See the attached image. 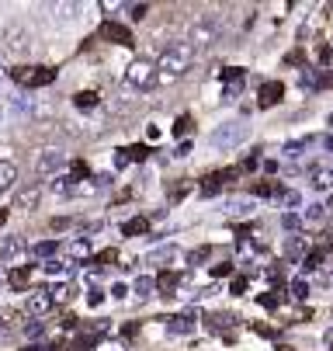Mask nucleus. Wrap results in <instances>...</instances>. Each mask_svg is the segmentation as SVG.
Masks as SVG:
<instances>
[{
  "label": "nucleus",
  "instance_id": "44",
  "mask_svg": "<svg viewBox=\"0 0 333 351\" xmlns=\"http://www.w3.org/2000/svg\"><path fill=\"white\" fill-rule=\"evenodd\" d=\"M8 320H14V313H11V310H0V330H4Z\"/></svg>",
  "mask_w": 333,
  "mask_h": 351
},
{
  "label": "nucleus",
  "instance_id": "2",
  "mask_svg": "<svg viewBox=\"0 0 333 351\" xmlns=\"http://www.w3.org/2000/svg\"><path fill=\"white\" fill-rule=\"evenodd\" d=\"M125 84L135 90H150L157 84V63L153 60H132L125 70Z\"/></svg>",
  "mask_w": 333,
  "mask_h": 351
},
{
  "label": "nucleus",
  "instance_id": "16",
  "mask_svg": "<svg viewBox=\"0 0 333 351\" xmlns=\"http://www.w3.org/2000/svg\"><path fill=\"white\" fill-rule=\"evenodd\" d=\"M146 230H150V219H146V216H135V219H129V223L122 226L125 237H139V233H146Z\"/></svg>",
  "mask_w": 333,
  "mask_h": 351
},
{
  "label": "nucleus",
  "instance_id": "15",
  "mask_svg": "<svg viewBox=\"0 0 333 351\" xmlns=\"http://www.w3.org/2000/svg\"><path fill=\"white\" fill-rule=\"evenodd\" d=\"M11 181H18V167L11 160H0V191H8Z\"/></svg>",
  "mask_w": 333,
  "mask_h": 351
},
{
  "label": "nucleus",
  "instance_id": "9",
  "mask_svg": "<svg viewBox=\"0 0 333 351\" xmlns=\"http://www.w3.org/2000/svg\"><path fill=\"white\" fill-rule=\"evenodd\" d=\"M101 38H108V42H115V45H135V42H132V32H129L125 25H118V21H105V25H101Z\"/></svg>",
  "mask_w": 333,
  "mask_h": 351
},
{
  "label": "nucleus",
  "instance_id": "49",
  "mask_svg": "<svg viewBox=\"0 0 333 351\" xmlns=\"http://www.w3.org/2000/svg\"><path fill=\"white\" fill-rule=\"evenodd\" d=\"M4 32H8V25H4V21H0V35H4Z\"/></svg>",
  "mask_w": 333,
  "mask_h": 351
},
{
  "label": "nucleus",
  "instance_id": "34",
  "mask_svg": "<svg viewBox=\"0 0 333 351\" xmlns=\"http://www.w3.org/2000/svg\"><path fill=\"white\" fill-rule=\"evenodd\" d=\"M232 324V313H215L212 317V327H229Z\"/></svg>",
  "mask_w": 333,
  "mask_h": 351
},
{
  "label": "nucleus",
  "instance_id": "11",
  "mask_svg": "<svg viewBox=\"0 0 333 351\" xmlns=\"http://www.w3.org/2000/svg\"><path fill=\"white\" fill-rule=\"evenodd\" d=\"M281 94H284V84H278V80H267V84L261 87V108H271V105H278V101H281Z\"/></svg>",
  "mask_w": 333,
  "mask_h": 351
},
{
  "label": "nucleus",
  "instance_id": "39",
  "mask_svg": "<svg viewBox=\"0 0 333 351\" xmlns=\"http://www.w3.org/2000/svg\"><path fill=\"white\" fill-rule=\"evenodd\" d=\"M205 254H209V250H205V247H198V250H191V254H187V261H191V265H198Z\"/></svg>",
  "mask_w": 333,
  "mask_h": 351
},
{
  "label": "nucleus",
  "instance_id": "21",
  "mask_svg": "<svg viewBox=\"0 0 333 351\" xmlns=\"http://www.w3.org/2000/svg\"><path fill=\"white\" fill-rule=\"evenodd\" d=\"M73 101H77V108H94V105H98V101H101V97H98V94H94V90H80V94L73 97Z\"/></svg>",
  "mask_w": 333,
  "mask_h": 351
},
{
  "label": "nucleus",
  "instance_id": "38",
  "mask_svg": "<svg viewBox=\"0 0 333 351\" xmlns=\"http://www.w3.org/2000/svg\"><path fill=\"white\" fill-rule=\"evenodd\" d=\"M98 351H125V344H118V341H105V344H98Z\"/></svg>",
  "mask_w": 333,
  "mask_h": 351
},
{
  "label": "nucleus",
  "instance_id": "20",
  "mask_svg": "<svg viewBox=\"0 0 333 351\" xmlns=\"http://www.w3.org/2000/svg\"><path fill=\"white\" fill-rule=\"evenodd\" d=\"M229 209H232L236 216H250V213H254V198H232Z\"/></svg>",
  "mask_w": 333,
  "mask_h": 351
},
{
  "label": "nucleus",
  "instance_id": "47",
  "mask_svg": "<svg viewBox=\"0 0 333 351\" xmlns=\"http://www.w3.org/2000/svg\"><path fill=\"white\" fill-rule=\"evenodd\" d=\"M229 271H232V265H229V261H226V265H215V275H229Z\"/></svg>",
  "mask_w": 333,
  "mask_h": 351
},
{
  "label": "nucleus",
  "instance_id": "26",
  "mask_svg": "<svg viewBox=\"0 0 333 351\" xmlns=\"http://www.w3.org/2000/svg\"><path fill=\"white\" fill-rule=\"evenodd\" d=\"M187 132H191V115H184V119H177L174 122V136L181 139V136H187Z\"/></svg>",
  "mask_w": 333,
  "mask_h": 351
},
{
  "label": "nucleus",
  "instance_id": "14",
  "mask_svg": "<svg viewBox=\"0 0 333 351\" xmlns=\"http://www.w3.org/2000/svg\"><path fill=\"white\" fill-rule=\"evenodd\" d=\"M306 247H309V243H306V237L292 233L289 240H284V254H289V258L295 261V258H302V254H306Z\"/></svg>",
  "mask_w": 333,
  "mask_h": 351
},
{
  "label": "nucleus",
  "instance_id": "28",
  "mask_svg": "<svg viewBox=\"0 0 333 351\" xmlns=\"http://www.w3.org/2000/svg\"><path fill=\"white\" fill-rule=\"evenodd\" d=\"M299 223H302V219H299L295 213H284V216H281V226H284V230H299Z\"/></svg>",
  "mask_w": 333,
  "mask_h": 351
},
{
  "label": "nucleus",
  "instance_id": "36",
  "mask_svg": "<svg viewBox=\"0 0 333 351\" xmlns=\"http://www.w3.org/2000/svg\"><path fill=\"white\" fill-rule=\"evenodd\" d=\"M125 4H118V0H105V4H101V11L105 14H115V11H122Z\"/></svg>",
  "mask_w": 333,
  "mask_h": 351
},
{
  "label": "nucleus",
  "instance_id": "50",
  "mask_svg": "<svg viewBox=\"0 0 333 351\" xmlns=\"http://www.w3.org/2000/svg\"><path fill=\"white\" fill-rule=\"evenodd\" d=\"M330 129H333V115H330Z\"/></svg>",
  "mask_w": 333,
  "mask_h": 351
},
{
  "label": "nucleus",
  "instance_id": "30",
  "mask_svg": "<svg viewBox=\"0 0 333 351\" xmlns=\"http://www.w3.org/2000/svg\"><path fill=\"white\" fill-rule=\"evenodd\" d=\"M292 295H295V299H306V295H309V285H306L302 278H299V282H292Z\"/></svg>",
  "mask_w": 333,
  "mask_h": 351
},
{
  "label": "nucleus",
  "instance_id": "33",
  "mask_svg": "<svg viewBox=\"0 0 333 351\" xmlns=\"http://www.w3.org/2000/svg\"><path fill=\"white\" fill-rule=\"evenodd\" d=\"M25 282H28V271H25V268H18V271H11V285H18V289H21Z\"/></svg>",
  "mask_w": 333,
  "mask_h": 351
},
{
  "label": "nucleus",
  "instance_id": "37",
  "mask_svg": "<svg viewBox=\"0 0 333 351\" xmlns=\"http://www.w3.org/2000/svg\"><path fill=\"white\" fill-rule=\"evenodd\" d=\"M21 250H25V240H8V254H21Z\"/></svg>",
  "mask_w": 333,
  "mask_h": 351
},
{
  "label": "nucleus",
  "instance_id": "35",
  "mask_svg": "<svg viewBox=\"0 0 333 351\" xmlns=\"http://www.w3.org/2000/svg\"><path fill=\"white\" fill-rule=\"evenodd\" d=\"M167 258H174V247H163L157 254H150V261H167Z\"/></svg>",
  "mask_w": 333,
  "mask_h": 351
},
{
  "label": "nucleus",
  "instance_id": "10",
  "mask_svg": "<svg viewBox=\"0 0 333 351\" xmlns=\"http://www.w3.org/2000/svg\"><path fill=\"white\" fill-rule=\"evenodd\" d=\"M25 310H28L31 317H42L45 310H53V292H45V289L31 292V295H28V303H25Z\"/></svg>",
  "mask_w": 333,
  "mask_h": 351
},
{
  "label": "nucleus",
  "instance_id": "45",
  "mask_svg": "<svg viewBox=\"0 0 333 351\" xmlns=\"http://www.w3.org/2000/svg\"><path fill=\"white\" fill-rule=\"evenodd\" d=\"M323 149H326V154H333V132H330V136H323Z\"/></svg>",
  "mask_w": 333,
  "mask_h": 351
},
{
  "label": "nucleus",
  "instance_id": "43",
  "mask_svg": "<svg viewBox=\"0 0 333 351\" xmlns=\"http://www.w3.org/2000/svg\"><path fill=\"white\" fill-rule=\"evenodd\" d=\"M101 299H105V292H101V289H94V292H90V306H98Z\"/></svg>",
  "mask_w": 333,
  "mask_h": 351
},
{
  "label": "nucleus",
  "instance_id": "18",
  "mask_svg": "<svg viewBox=\"0 0 333 351\" xmlns=\"http://www.w3.org/2000/svg\"><path fill=\"white\" fill-rule=\"evenodd\" d=\"M56 250H59V243H56V240H38V243L31 247V254H35V258H53Z\"/></svg>",
  "mask_w": 333,
  "mask_h": 351
},
{
  "label": "nucleus",
  "instance_id": "4",
  "mask_svg": "<svg viewBox=\"0 0 333 351\" xmlns=\"http://www.w3.org/2000/svg\"><path fill=\"white\" fill-rule=\"evenodd\" d=\"M11 77H14V84H21V87H45V84H53L56 80V70L53 66H18V70H11Z\"/></svg>",
  "mask_w": 333,
  "mask_h": 351
},
{
  "label": "nucleus",
  "instance_id": "22",
  "mask_svg": "<svg viewBox=\"0 0 333 351\" xmlns=\"http://www.w3.org/2000/svg\"><path fill=\"white\" fill-rule=\"evenodd\" d=\"M195 327V313H184V317H174V324H170V330H181V334H187Z\"/></svg>",
  "mask_w": 333,
  "mask_h": 351
},
{
  "label": "nucleus",
  "instance_id": "46",
  "mask_svg": "<svg viewBox=\"0 0 333 351\" xmlns=\"http://www.w3.org/2000/svg\"><path fill=\"white\" fill-rule=\"evenodd\" d=\"M254 191H257V195H271V191H274V184H257Z\"/></svg>",
  "mask_w": 333,
  "mask_h": 351
},
{
  "label": "nucleus",
  "instance_id": "40",
  "mask_svg": "<svg viewBox=\"0 0 333 351\" xmlns=\"http://www.w3.org/2000/svg\"><path fill=\"white\" fill-rule=\"evenodd\" d=\"M45 271H49V275H63V271H66V268H63V265H59V261H49V265H45Z\"/></svg>",
  "mask_w": 333,
  "mask_h": 351
},
{
  "label": "nucleus",
  "instance_id": "24",
  "mask_svg": "<svg viewBox=\"0 0 333 351\" xmlns=\"http://www.w3.org/2000/svg\"><path fill=\"white\" fill-rule=\"evenodd\" d=\"M323 216H326V206L323 202H316V206L306 209V223H323Z\"/></svg>",
  "mask_w": 333,
  "mask_h": 351
},
{
  "label": "nucleus",
  "instance_id": "29",
  "mask_svg": "<svg viewBox=\"0 0 333 351\" xmlns=\"http://www.w3.org/2000/svg\"><path fill=\"white\" fill-rule=\"evenodd\" d=\"M319 265H323V254L316 250V254H309V258H306V265H302V268H306V271H316Z\"/></svg>",
  "mask_w": 333,
  "mask_h": 351
},
{
  "label": "nucleus",
  "instance_id": "32",
  "mask_svg": "<svg viewBox=\"0 0 333 351\" xmlns=\"http://www.w3.org/2000/svg\"><path fill=\"white\" fill-rule=\"evenodd\" d=\"M309 184H312L316 191H323V188L330 184V174H312V181H309Z\"/></svg>",
  "mask_w": 333,
  "mask_h": 351
},
{
  "label": "nucleus",
  "instance_id": "12",
  "mask_svg": "<svg viewBox=\"0 0 333 351\" xmlns=\"http://www.w3.org/2000/svg\"><path fill=\"white\" fill-rule=\"evenodd\" d=\"M90 254H94V247H90L87 237H77L70 243V261H90Z\"/></svg>",
  "mask_w": 333,
  "mask_h": 351
},
{
  "label": "nucleus",
  "instance_id": "23",
  "mask_svg": "<svg viewBox=\"0 0 333 351\" xmlns=\"http://www.w3.org/2000/svg\"><path fill=\"white\" fill-rule=\"evenodd\" d=\"M306 146H312V136H306V139H295V143H289V146H284V154H289V157H302V149Z\"/></svg>",
  "mask_w": 333,
  "mask_h": 351
},
{
  "label": "nucleus",
  "instance_id": "25",
  "mask_svg": "<svg viewBox=\"0 0 333 351\" xmlns=\"http://www.w3.org/2000/svg\"><path fill=\"white\" fill-rule=\"evenodd\" d=\"M73 295H77L73 285H59V289L53 292V303H66V299H73Z\"/></svg>",
  "mask_w": 333,
  "mask_h": 351
},
{
  "label": "nucleus",
  "instance_id": "31",
  "mask_svg": "<svg viewBox=\"0 0 333 351\" xmlns=\"http://www.w3.org/2000/svg\"><path fill=\"white\" fill-rule=\"evenodd\" d=\"M129 11H132V18H135V21H142V18L150 14V4H132Z\"/></svg>",
  "mask_w": 333,
  "mask_h": 351
},
{
  "label": "nucleus",
  "instance_id": "13",
  "mask_svg": "<svg viewBox=\"0 0 333 351\" xmlns=\"http://www.w3.org/2000/svg\"><path fill=\"white\" fill-rule=\"evenodd\" d=\"M132 292H135V299H139V303H142V299H150V295L157 292V278H153V275H142V278H135Z\"/></svg>",
  "mask_w": 333,
  "mask_h": 351
},
{
  "label": "nucleus",
  "instance_id": "1",
  "mask_svg": "<svg viewBox=\"0 0 333 351\" xmlns=\"http://www.w3.org/2000/svg\"><path fill=\"white\" fill-rule=\"evenodd\" d=\"M191 63H195V45L174 38L163 53H160V60H157V84H174V80H181L187 70H191Z\"/></svg>",
  "mask_w": 333,
  "mask_h": 351
},
{
  "label": "nucleus",
  "instance_id": "48",
  "mask_svg": "<svg viewBox=\"0 0 333 351\" xmlns=\"http://www.w3.org/2000/svg\"><path fill=\"white\" fill-rule=\"evenodd\" d=\"M4 219H8V213H4V209H0V226H4Z\"/></svg>",
  "mask_w": 333,
  "mask_h": 351
},
{
  "label": "nucleus",
  "instance_id": "5",
  "mask_svg": "<svg viewBox=\"0 0 333 351\" xmlns=\"http://www.w3.org/2000/svg\"><path fill=\"white\" fill-rule=\"evenodd\" d=\"M0 42H4V49L11 56H28L31 53V32L25 25H8V32L0 35Z\"/></svg>",
  "mask_w": 333,
  "mask_h": 351
},
{
  "label": "nucleus",
  "instance_id": "17",
  "mask_svg": "<svg viewBox=\"0 0 333 351\" xmlns=\"http://www.w3.org/2000/svg\"><path fill=\"white\" fill-rule=\"evenodd\" d=\"M177 285H181V275H174V271H163V275L157 278V289H160L163 295H174Z\"/></svg>",
  "mask_w": 333,
  "mask_h": 351
},
{
  "label": "nucleus",
  "instance_id": "42",
  "mask_svg": "<svg viewBox=\"0 0 333 351\" xmlns=\"http://www.w3.org/2000/svg\"><path fill=\"white\" fill-rule=\"evenodd\" d=\"M125 292H129V285H122V282L111 289V295H115V299H125Z\"/></svg>",
  "mask_w": 333,
  "mask_h": 351
},
{
  "label": "nucleus",
  "instance_id": "3",
  "mask_svg": "<svg viewBox=\"0 0 333 351\" xmlns=\"http://www.w3.org/2000/svg\"><path fill=\"white\" fill-rule=\"evenodd\" d=\"M247 136H250V125H247V122H226V125H219V129L209 136V143L219 146V149H232V146H240Z\"/></svg>",
  "mask_w": 333,
  "mask_h": 351
},
{
  "label": "nucleus",
  "instance_id": "27",
  "mask_svg": "<svg viewBox=\"0 0 333 351\" xmlns=\"http://www.w3.org/2000/svg\"><path fill=\"white\" fill-rule=\"evenodd\" d=\"M281 198H284V206H289V209H299L302 206V195L299 191H284Z\"/></svg>",
  "mask_w": 333,
  "mask_h": 351
},
{
  "label": "nucleus",
  "instance_id": "8",
  "mask_svg": "<svg viewBox=\"0 0 333 351\" xmlns=\"http://www.w3.org/2000/svg\"><path fill=\"white\" fill-rule=\"evenodd\" d=\"M38 202H42V181H38V184H25V188H18V195H14V206L25 209V213H31Z\"/></svg>",
  "mask_w": 333,
  "mask_h": 351
},
{
  "label": "nucleus",
  "instance_id": "6",
  "mask_svg": "<svg viewBox=\"0 0 333 351\" xmlns=\"http://www.w3.org/2000/svg\"><path fill=\"white\" fill-rule=\"evenodd\" d=\"M66 167V154L59 146H45L42 154L35 157V174L38 178H49V174H59Z\"/></svg>",
  "mask_w": 333,
  "mask_h": 351
},
{
  "label": "nucleus",
  "instance_id": "41",
  "mask_svg": "<svg viewBox=\"0 0 333 351\" xmlns=\"http://www.w3.org/2000/svg\"><path fill=\"white\" fill-rule=\"evenodd\" d=\"M25 334H28V337H38V334H42V324H38V320H35V324H28V327H25Z\"/></svg>",
  "mask_w": 333,
  "mask_h": 351
},
{
  "label": "nucleus",
  "instance_id": "7",
  "mask_svg": "<svg viewBox=\"0 0 333 351\" xmlns=\"http://www.w3.org/2000/svg\"><path fill=\"white\" fill-rule=\"evenodd\" d=\"M215 38H219V25L205 14V18L191 21V28H187V38H184V42H191V45L198 49V45H212Z\"/></svg>",
  "mask_w": 333,
  "mask_h": 351
},
{
  "label": "nucleus",
  "instance_id": "19",
  "mask_svg": "<svg viewBox=\"0 0 333 351\" xmlns=\"http://www.w3.org/2000/svg\"><path fill=\"white\" fill-rule=\"evenodd\" d=\"M53 191H56V195H73V191H77V181L66 178V174H59V178L53 181Z\"/></svg>",
  "mask_w": 333,
  "mask_h": 351
}]
</instances>
